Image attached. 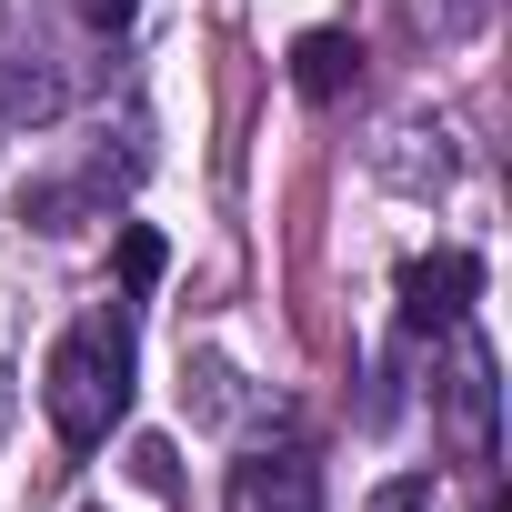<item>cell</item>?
<instances>
[{
	"label": "cell",
	"mask_w": 512,
	"mask_h": 512,
	"mask_svg": "<svg viewBox=\"0 0 512 512\" xmlns=\"http://www.w3.org/2000/svg\"><path fill=\"white\" fill-rule=\"evenodd\" d=\"M41 402H51V432L71 452H101L111 422L131 412V322L121 312H91L81 332L51 342V372H41Z\"/></svg>",
	"instance_id": "obj_1"
},
{
	"label": "cell",
	"mask_w": 512,
	"mask_h": 512,
	"mask_svg": "<svg viewBox=\"0 0 512 512\" xmlns=\"http://www.w3.org/2000/svg\"><path fill=\"white\" fill-rule=\"evenodd\" d=\"M472 292H482V262H472V251H422V262H402V332L462 322Z\"/></svg>",
	"instance_id": "obj_2"
},
{
	"label": "cell",
	"mask_w": 512,
	"mask_h": 512,
	"mask_svg": "<svg viewBox=\"0 0 512 512\" xmlns=\"http://www.w3.org/2000/svg\"><path fill=\"white\" fill-rule=\"evenodd\" d=\"M231 512H322V482L302 452H251L231 472Z\"/></svg>",
	"instance_id": "obj_3"
},
{
	"label": "cell",
	"mask_w": 512,
	"mask_h": 512,
	"mask_svg": "<svg viewBox=\"0 0 512 512\" xmlns=\"http://www.w3.org/2000/svg\"><path fill=\"white\" fill-rule=\"evenodd\" d=\"M352 81H362L352 31H302V41H292V91H302V101H342Z\"/></svg>",
	"instance_id": "obj_4"
},
{
	"label": "cell",
	"mask_w": 512,
	"mask_h": 512,
	"mask_svg": "<svg viewBox=\"0 0 512 512\" xmlns=\"http://www.w3.org/2000/svg\"><path fill=\"white\" fill-rule=\"evenodd\" d=\"M452 422H462V452L472 462H492V352L462 332V352H452Z\"/></svg>",
	"instance_id": "obj_5"
},
{
	"label": "cell",
	"mask_w": 512,
	"mask_h": 512,
	"mask_svg": "<svg viewBox=\"0 0 512 512\" xmlns=\"http://www.w3.org/2000/svg\"><path fill=\"white\" fill-rule=\"evenodd\" d=\"M51 111H61V71H41V61L21 71L0 51V121H51Z\"/></svg>",
	"instance_id": "obj_6"
},
{
	"label": "cell",
	"mask_w": 512,
	"mask_h": 512,
	"mask_svg": "<svg viewBox=\"0 0 512 512\" xmlns=\"http://www.w3.org/2000/svg\"><path fill=\"white\" fill-rule=\"evenodd\" d=\"M161 272H171V241H161L151 221H131V231H121V292L141 302V292H161Z\"/></svg>",
	"instance_id": "obj_7"
},
{
	"label": "cell",
	"mask_w": 512,
	"mask_h": 512,
	"mask_svg": "<svg viewBox=\"0 0 512 512\" xmlns=\"http://www.w3.org/2000/svg\"><path fill=\"white\" fill-rule=\"evenodd\" d=\"M131 11H141V0H81V21H91V31H121Z\"/></svg>",
	"instance_id": "obj_8"
},
{
	"label": "cell",
	"mask_w": 512,
	"mask_h": 512,
	"mask_svg": "<svg viewBox=\"0 0 512 512\" xmlns=\"http://www.w3.org/2000/svg\"><path fill=\"white\" fill-rule=\"evenodd\" d=\"M492 512H502V502H492Z\"/></svg>",
	"instance_id": "obj_9"
}]
</instances>
